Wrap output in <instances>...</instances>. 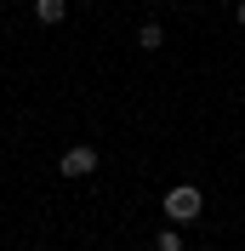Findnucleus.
Here are the masks:
<instances>
[{
    "mask_svg": "<svg viewBox=\"0 0 245 251\" xmlns=\"http://www.w3.org/2000/svg\"><path fill=\"white\" fill-rule=\"evenodd\" d=\"M160 205H166V217L177 223V228H188V223L205 211V194H199L194 183H177V188H166V200H160Z\"/></svg>",
    "mask_w": 245,
    "mask_h": 251,
    "instance_id": "f257e3e1",
    "label": "nucleus"
},
{
    "mask_svg": "<svg viewBox=\"0 0 245 251\" xmlns=\"http://www.w3.org/2000/svg\"><path fill=\"white\" fill-rule=\"evenodd\" d=\"M154 251H183V228H177V223L160 228V234H154Z\"/></svg>",
    "mask_w": 245,
    "mask_h": 251,
    "instance_id": "39448f33",
    "label": "nucleus"
},
{
    "mask_svg": "<svg viewBox=\"0 0 245 251\" xmlns=\"http://www.w3.org/2000/svg\"><path fill=\"white\" fill-rule=\"evenodd\" d=\"M137 46H143V51H160V46H166V29H160L154 17H148V23H137Z\"/></svg>",
    "mask_w": 245,
    "mask_h": 251,
    "instance_id": "20e7f679",
    "label": "nucleus"
},
{
    "mask_svg": "<svg viewBox=\"0 0 245 251\" xmlns=\"http://www.w3.org/2000/svg\"><path fill=\"white\" fill-rule=\"evenodd\" d=\"M97 166H103V154H97L92 143H74V149H63V160H57L63 177H92Z\"/></svg>",
    "mask_w": 245,
    "mask_h": 251,
    "instance_id": "f03ea898",
    "label": "nucleus"
},
{
    "mask_svg": "<svg viewBox=\"0 0 245 251\" xmlns=\"http://www.w3.org/2000/svg\"><path fill=\"white\" fill-rule=\"evenodd\" d=\"M74 6H92V0H74Z\"/></svg>",
    "mask_w": 245,
    "mask_h": 251,
    "instance_id": "0eeeda50",
    "label": "nucleus"
},
{
    "mask_svg": "<svg viewBox=\"0 0 245 251\" xmlns=\"http://www.w3.org/2000/svg\"><path fill=\"white\" fill-rule=\"evenodd\" d=\"M234 23H240V29H245V0H240V6H234Z\"/></svg>",
    "mask_w": 245,
    "mask_h": 251,
    "instance_id": "423d86ee",
    "label": "nucleus"
},
{
    "mask_svg": "<svg viewBox=\"0 0 245 251\" xmlns=\"http://www.w3.org/2000/svg\"><path fill=\"white\" fill-rule=\"evenodd\" d=\"M69 6H74V0H34V17H40V23H63V17H69Z\"/></svg>",
    "mask_w": 245,
    "mask_h": 251,
    "instance_id": "7ed1b4c3",
    "label": "nucleus"
}]
</instances>
